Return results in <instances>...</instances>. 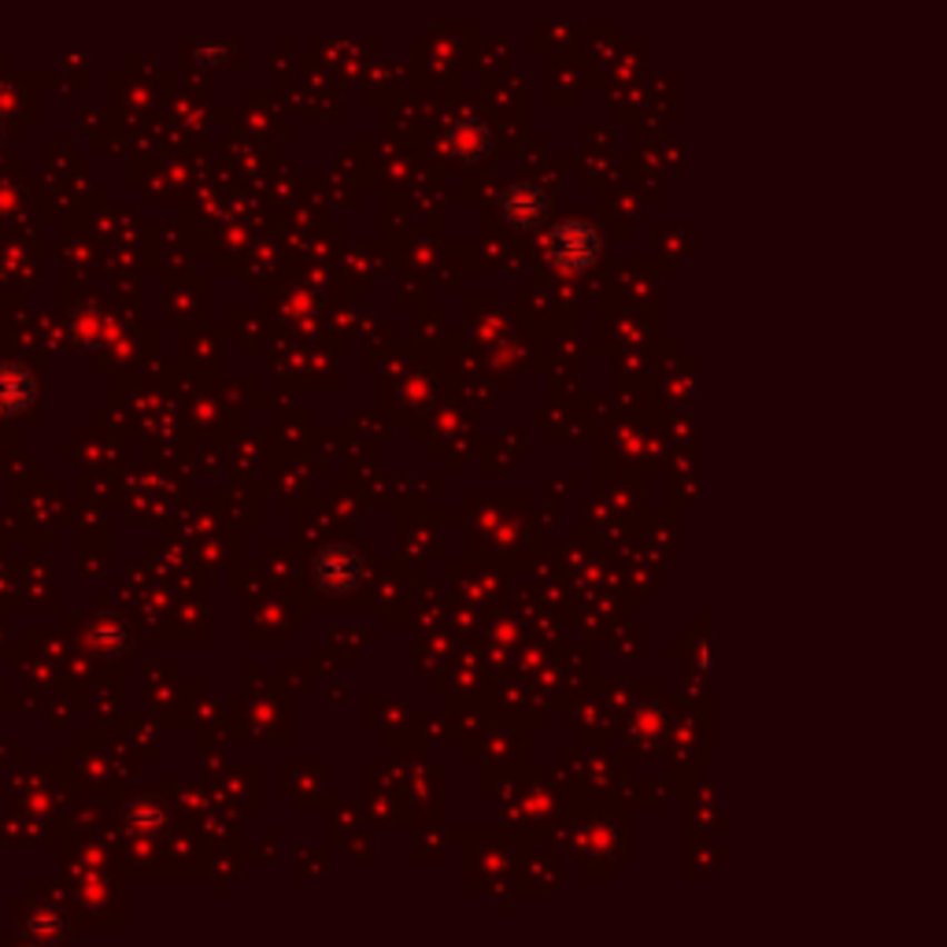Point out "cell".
Instances as JSON below:
<instances>
[{
  "label": "cell",
  "instance_id": "cell-1",
  "mask_svg": "<svg viewBox=\"0 0 947 947\" xmlns=\"http://www.w3.org/2000/svg\"><path fill=\"white\" fill-rule=\"evenodd\" d=\"M545 256L567 275H585L600 263L604 256V233L585 219H562L551 227L545 241Z\"/></svg>",
  "mask_w": 947,
  "mask_h": 947
},
{
  "label": "cell",
  "instance_id": "cell-2",
  "mask_svg": "<svg viewBox=\"0 0 947 947\" xmlns=\"http://www.w3.org/2000/svg\"><path fill=\"white\" fill-rule=\"evenodd\" d=\"M496 208H500V219L511 230L534 233L545 227L551 205H548V193L537 182H511L500 197H496Z\"/></svg>",
  "mask_w": 947,
  "mask_h": 947
},
{
  "label": "cell",
  "instance_id": "cell-3",
  "mask_svg": "<svg viewBox=\"0 0 947 947\" xmlns=\"http://www.w3.org/2000/svg\"><path fill=\"white\" fill-rule=\"evenodd\" d=\"M315 574H319V581L326 589L345 592L359 581V559L348 548H326L319 562H315Z\"/></svg>",
  "mask_w": 947,
  "mask_h": 947
}]
</instances>
